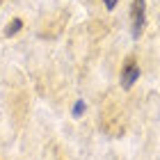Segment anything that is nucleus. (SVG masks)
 Instances as JSON below:
<instances>
[{
    "label": "nucleus",
    "mask_w": 160,
    "mask_h": 160,
    "mask_svg": "<svg viewBox=\"0 0 160 160\" xmlns=\"http://www.w3.org/2000/svg\"><path fill=\"white\" fill-rule=\"evenodd\" d=\"M21 28H23V21L21 18H12L9 23H7V28H5V37H14L16 32H21Z\"/></svg>",
    "instance_id": "7ed1b4c3"
},
{
    "label": "nucleus",
    "mask_w": 160,
    "mask_h": 160,
    "mask_svg": "<svg viewBox=\"0 0 160 160\" xmlns=\"http://www.w3.org/2000/svg\"><path fill=\"white\" fill-rule=\"evenodd\" d=\"M130 18H133V37L140 39L144 32V25H147V0H133Z\"/></svg>",
    "instance_id": "f257e3e1"
},
{
    "label": "nucleus",
    "mask_w": 160,
    "mask_h": 160,
    "mask_svg": "<svg viewBox=\"0 0 160 160\" xmlns=\"http://www.w3.org/2000/svg\"><path fill=\"white\" fill-rule=\"evenodd\" d=\"M117 2H119V0H103L105 9H114V7H117Z\"/></svg>",
    "instance_id": "20e7f679"
},
{
    "label": "nucleus",
    "mask_w": 160,
    "mask_h": 160,
    "mask_svg": "<svg viewBox=\"0 0 160 160\" xmlns=\"http://www.w3.org/2000/svg\"><path fill=\"white\" fill-rule=\"evenodd\" d=\"M82 108H85V105H82V101H80V103L76 105V114H80V112H82Z\"/></svg>",
    "instance_id": "39448f33"
},
{
    "label": "nucleus",
    "mask_w": 160,
    "mask_h": 160,
    "mask_svg": "<svg viewBox=\"0 0 160 160\" xmlns=\"http://www.w3.org/2000/svg\"><path fill=\"white\" fill-rule=\"evenodd\" d=\"M137 80H140V64L135 62V57H128L123 69H121V87L123 89H130Z\"/></svg>",
    "instance_id": "f03ea898"
}]
</instances>
